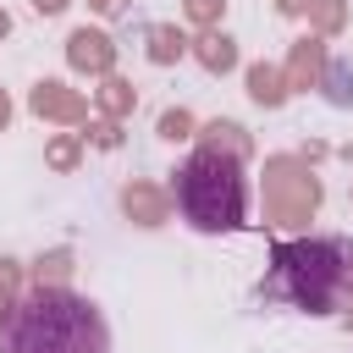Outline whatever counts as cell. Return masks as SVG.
I'll return each mask as SVG.
<instances>
[{"label": "cell", "instance_id": "6da1fadb", "mask_svg": "<svg viewBox=\"0 0 353 353\" xmlns=\"http://www.w3.org/2000/svg\"><path fill=\"white\" fill-rule=\"evenodd\" d=\"M0 353H110V325L83 292L39 281L0 314Z\"/></svg>", "mask_w": 353, "mask_h": 353}, {"label": "cell", "instance_id": "7a4b0ae2", "mask_svg": "<svg viewBox=\"0 0 353 353\" xmlns=\"http://www.w3.org/2000/svg\"><path fill=\"white\" fill-rule=\"evenodd\" d=\"M265 303H292L303 314H336L353 303V237H292L270 248L259 281Z\"/></svg>", "mask_w": 353, "mask_h": 353}, {"label": "cell", "instance_id": "3957f363", "mask_svg": "<svg viewBox=\"0 0 353 353\" xmlns=\"http://www.w3.org/2000/svg\"><path fill=\"white\" fill-rule=\"evenodd\" d=\"M237 160L243 154H232L221 143H204L176 165L171 199H176V215L193 232H237V226H248V182H243Z\"/></svg>", "mask_w": 353, "mask_h": 353}, {"label": "cell", "instance_id": "277c9868", "mask_svg": "<svg viewBox=\"0 0 353 353\" xmlns=\"http://www.w3.org/2000/svg\"><path fill=\"white\" fill-rule=\"evenodd\" d=\"M72 66H88V72H99V66H110V44H105V33H72Z\"/></svg>", "mask_w": 353, "mask_h": 353}, {"label": "cell", "instance_id": "5b68a950", "mask_svg": "<svg viewBox=\"0 0 353 353\" xmlns=\"http://www.w3.org/2000/svg\"><path fill=\"white\" fill-rule=\"evenodd\" d=\"M204 61L210 66H232V39H204Z\"/></svg>", "mask_w": 353, "mask_h": 353}, {"label": "cell", "instance_id": "8992f818", "mask_svg": "<svg viewBox=\"0 0 353 353\" xmlns=\"http://www.w3.org/2000/svg\"><path fill=\"white\" fill-rule=\"evenodd\" d=\"M254 99H281V88H270V72L265 66L254 72Z\"/></svg>", "mask_w": 353, "mask_h": 353}, {"label": "cell", "instance_id": "52a82bcc", "mask_svg": "<svg viewBox=\"0 0 353 353\" xmlns=\"http://www.w3.org/2000/svg\"><path fill=\"white\" fill-rule=\"evenodd\" d=\"M160 138H188V116H182V110L165 116V121H160Z\"/></svg>", "mask_w": 353, "mask_h": 353}, {"label": "cell", "instance_id": "ba28073f", "mask_svg": "<svg viewBox=\"0 0 353 353\" xmlns=\"http://www.w3.org/2000/svg\"><path fill=\"white\" fill-rule=\"evenodd\" d=\"M6 309H11V270L0 265V314H6Z\"/></svg>", "mask_w": 353, "mask_h": 353}, {"label": "cell", "instance_id": "9c48e42d", "mask_svg": "<svg viewBox=\"0 0 353 353\" xmlns=\"http://www.w3.org/2000/svg\"><path fill=\"white\" fill-rule=\"evenodd\" d=\"M33 6H39V11H44V17H55V11H61V6H66V0H33Z\"/></svg>", "mask_w": 353, "mask_h": 353}, {"label": "cell", "instance_id": "30bf717a", "mask_svg": "<svg viewBox=\"0 0 353 353\" xmlns=\"http://www.w3.org/2000/svg\"><path fill=\"white\" fill-rule=\"evenodd\" d=\"M94 6H99V11H121V0H94Z\"/></svg>", "mask_w": 353, "mask_h": 353}, {"label": "cell", "instance_id": "8fae6325", "mask_svg": "<svg viewBox=\"0 0 353 353\" xmlns=\"http://www.w3.org/2000/svg\"><path fill=\"white\" fill-rule=\"evenodd\" d=\"M6 116H11V105H6V94H0V127H6Z\"/></svg>", "mask_w": 353, "mask_h": 353}, {"label": "cell", "instance_id": "7c38bea8", "mask_svg": "<svg viewBox=\"0 0 353 353\" xmlns=\"http://www.w3.org/2000/svg\"><path fill=\"white\" fill-rule=\"evenodd\" d=\"M0 33H6V11H0Z\"/></svg>", "mask_w": 353, "mask_h": 353}]
</instances>
